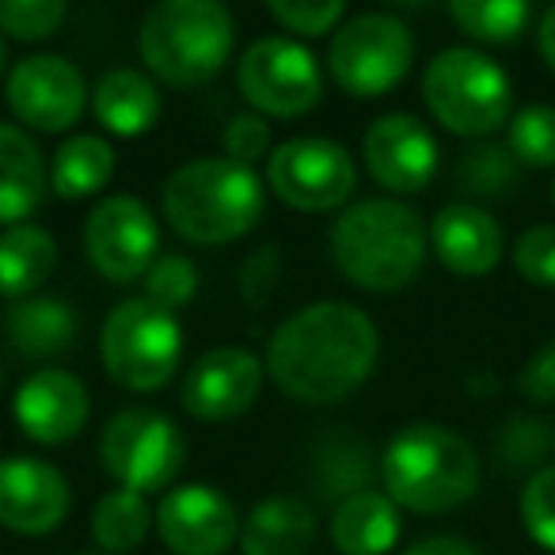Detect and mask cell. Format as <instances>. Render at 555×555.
<instances>
[{
	"label": "cell",
	"mask_w": 555,
	"mask_h": 555,
	"mask_svg": "<svg viewBox=\"0 0 555 555\" xmlns=\"http://www.w3.org/2000/svg\"><path fill=\"white\" fill-rule=\"evenodd\" d=\"M92 111L107 133L118 138H141L160 118V92L141 69H111L95 85Z\"/></svg>",
	"instance_id": "23"
},
{
	"label": "cell",
	"mask_w": 555,
	"mask_h": 555,
	"mask_svg": "<svg viewBox=\"0 0 555 555\" xmlns=\"http://www.w3.org/2000/svg\"><path fill=\"white\" fill-rule=\"evenodd\" d=\"M411 62H415L411 27L388 12H362L347 20L332 35V50H327V69L335 85L354 100H377L392 92L411 73Z\"/></svg>",
	"instance_id": "8"
},
{
	"label": "cell",
	"mask_w": 555,
	"mask_h": 555,
	"mask_svg": "<svg viewBox=\"0 0 555 555\" xmlns=\"http://www.w3.org/2000/svg\"><path fill=\"white\" fill-rule=\"evenodd\" d=\"M521 525L544 552L555 555V464L532 472L529 483L521 487Z\"/></svg>",
	"instance_id": "36"
},
{
	"label": "cell",
	"mask_w": 555,
	"mask_h": 555,
	"mask_svg": "<svg viewBox=\"0 0 555 555\" xmlns=\"http://www.w3.org/2000/svg\"><path fill=\"white\" fill-rule=\"evenodd\" d=\"M194 294H198V267H194L186 255H160V259L149 267L145 301H153L156 309L176 317L179 309H186V305L194 301Z\"/></svg>",
	"instance_id": "33"
},
{
	"label": "cell",
	"mask_w": 555,
	"mask_h": 555,
	"mask_svg": "<svg viewBox=\"0 0 555 555\" xmlns=\"http://www.w3.org/2000/svg\"><path fill=\"white\" fill-rule=\"evenodd\" d=\"M267 183L286 206L301 214H327L350 202L358 164L339 141L294 138L267 156Z\"/></svg>",
	"instance_id": "11"
},
{
	"label": "cell",
	"mask_w": 555,
	"mask_h": 555,
	"mask_svg": "<svg viewBox=\"0 0 555 555\" xmlns=\"http://www.w3.org/2000/svg\"><path fill=\"white\" fill-rule=\"evenodd\" d=\"M502 224L472 202L441 206L430 221V247L456 278H487L502 259Z\"/></svg>",
	"instance_id": "19"
},
{
	"label": "cell",
	"mask_w": 555,
	"mask_h": 555,
	"mask_svg": "<svg viewBox=\"0 0 555 555\" xmlns=\"http://www.w3.org/2000/svg\"><path fill=\"white\" fill-rule=\"evenodd\" d=\"M400 532V506L385 491H362L332 514V544L343 555H388Z\"/></svg>",
	"instance_id": "22"
},
{
	"label": "cell",
	"mask_w": 555,
	"mask_h": 555,
	"mask_svg": "<svg viewBox=\"0 0 555 555\" xmlns=\"http://www.w3.org/2000/svg\"><path fill=\"white\" fill-rule=\"evenodd\" d=\"M156 525V514L149 509V499L138 491L115 487L92 509V537L107 555H126L141 547L149 529Z\"/></svg>",
	"instance_id": "28"
},
{
	"label": "cell",
	"mask_w": 555,
	"mask_h": 555,
	"mask_svg": "<svg viewBox=\"0 0 555 555\" xmlns=\"http://www.w3.org/2000/svg\"><path fill=\"white\" fill-rule=\"evenodd\" d=\"M164 217L186 244L221 247L247 236L262 221L267 191L247 164L202 156L176 168L164 183Z\"/></svg>",
	"instance_id": "3"
},
{
	"label": "cell",
	"mask_w": 555,
	"mask_h": 555,
	"mask_svg": "<svg viewBox=\"0 0 555 555\" xmlns=\"http://www.w3.org/2000/svg\"><path fill=\"white\" fill-rule=\"evenodd\" d=\"M186 441L179 426L164 411L126 408L111 415L100 438V461L118 487L138 494H153L176 483L183 468Z\"/></svg>",
	"instance_id": "9"
},
{
	"label": "cell",
	"mask_w": 555,
	"mask_h": 555,
	"mask_svg": "<svg viewBox=\"0 0 555 555\" xmlns=\"http://www.w3.org/2000/svg\"><path fill=\"white\" fill-rule=\"evenodd\" d=\"M4 95H9L12 115L39 133L73 130L88 107L85 73L62 54H35L16 62Z\"/></svg>",
	"instance_id": "13"
},
{
	"label": "cell",
	"mask_w": 555,
	"mask_h": 555,
	"mask_svg": "<svg viewBox=\"0 0 555 555\" xmlns=\"http://www.w3.org/2000/svg\"><path fill=\"white\" fill-rule=\"evenodd\" d=\"M537 47H540V57L547 62V69L555 73V4L540 16L537 24Z\"/></svg>",
	"instance_id": "42"
},
{
	"label": "cell",
	"mask_w": 555,
	"mask_h": 555,
	"mask_svg": "<svg viewBox=\"0 0 555 555\" xmlns=\"http://www.w3.org/2000/svg\"><path fill=\"white\" fill-rule=\"evenodd\" d=\"M236 24L217 0H160L145 12L138 54L153 77L176 88H198L224 69Z\"/></svg>",
	"instance_id": "5"
},
{
	"label": "cell",
	"mask_w": 555,
	"mask_h": 555,
	"mask_svg": "<svg viewBox=\"0 0 555 555\" xmlns=\"http://www.w3.org/2000/svg\"><path fill=\"white\" fill-rule=\"evenodd\" d=\"M423 100L449 133L468 141H483L509 126V107H514L506 69L468 47L441 50L426 65Z\"/></svg>",
	"instance_id": "6"
},
{
	"label": "cell",
	"mask_w": 555,
	"mask_h": 555,
	"mask_svg": "<svg viewBox=\"0 0 555 555\" xmlns=\"http://www.w3.org/2000/svg\"><path fill=\"white\" fill-rule=\"evenodd\" d=\"M0 385H4V370H0Z\"/></svg>",
	"instance_id": "45"
},
{
	"label": "cell",
	"mask_w": 555,
	"mask_h": 555,
	"mask_svg": "<svg viewBox=\"0 0 555 555\" xmlns=\"http://www.w3.org/2000/svg\"><path fill=\"white\" fill-rule=\"evenodd\" d=\"M514 267L532 286L555 289V224H532L517 236Z\"/></svg>",
	"instance_id": "37"
},
{
	"label": "cell",
	"mask_w": 555,
	"mask_h": 555,
	"mask_svg": "<svg viewBox=\"0 0 555 555\" xmlns=\"http://www.w3.org/2000/svg\"><path fill=\"white\" fill-rule=\"evenodd\" d=\"M69 479L39 456L0 461V525L20 537H47L69 517Z\"/></svg>",
	"instance_id": "16"
},
{
	"label": "cell",
	"mask_w": 555,
	"mask_h": 555,
	"mask_svg": "<svg viewBox=\"0 0 555 555\" xmlns=\"http://www.w3.org/2000/svg\"><path fill=\"white\" fill-rule=\"evenodd\" d=\"M403 555H479V552L461 537H430V540H418Z\"/></svg>",
	"instance_id": "41"
},
{
	"label": "cell",
	"mask_w": 555,
	"mask_h": 555,
	"mask_svg": "<svg viewBox=\"0 0 555 555\" xmlns=\"http://www.w3.org/2000/svg\"><path fill=\"white\" fill-rule=\"evenodd\" d=\"M377 354V324L358 305L317 301L278 324L262 365L289 400L339 403L370 380Z\"/></svg>",
	"instance_id": "1"
},
{
	"label": "cell",
	"mask_w": 555,
	"mask_h": 555,
	"mask_svg": "<svg viewBox=\"0 0 555 555\" xmlns=\"http://www.w3.org/2000/svg\"><path fill=\"white\" fill-rule=\"evenodd\" d=\"M506 149L521 168H555V107L532 103L509 118Z\"/></svg>",
	"instance_id": "32"
},
{
	"label": "cell",
	"mask_w": 555,
	"mask_h": 555,
	"mask_svg": "<svg viewBox=\"0 0 555 555\" xmlns=\"http://www.w3.org/2000/svg\"><path fill=\"white\" fill-rule=\"evenodd\" d=\"M380 483L400 509L449 514L479 487V453L441 423H411L380 453Z\"/></svg>",
	"instance_id": "4"
},
{
	"label": "cell",
	"mask_w": 555,
	"mask_h": 555,
	"mask_svg": "<svg viewBox=\"0 0 555 555\" xmlns=\"http://www.w3.org/2000/svg\"><path fill=\"white\" fill-rule=\"evenodd\" d=\"M156 532L176 555H224L240 537V517L217 487L183 483L156 506Z\"/></svg>",
	"instance_id": "15"
},
{
	"label": "cell",
	"mask_w": 555,
	"mask_h": 555,
	"mask_svg": "<svg viewBox=\"0 0 555 555\" xmlns=\"http://www.w3.org/2000/svg\"><path fill=\"white\" fill-rule=\"evenodd\" d=\"M552 206H555V179H552Z\"/></svg>",
	"instance_id": "44"
},
{
	"label": "cell",
	"mask_w": 555,
	"mask_h": 555,
	"mask_svg": "<svg viewBox=\"0 0 555 555\" xmlns=\"http://www.w3.org/2000/svg\"><path fill=\"white\" fill-rule=\"evenodd\" d=\"M278 282V247H262L251 259L244 262V274H240V294L251 305H262L270 294H274Z\"/></svg>",
	"instance_id": "40"
},
{
	"label": "cell",
	"mask_w": 555,
	"mask_h": 555,
	"mask_svg": "<svg viewBox=\"0 0 555 555\" xmlns=\"http://www.w3.org/2000/svg\"><path fill=\"white\" fill-rule=\"evenodd\" d=\"M100 358L107 377L126 392H156L179 370L183 327L171 312L145 297L122 301L107 312L100 332Z\"/></svg>",
	"instance_id": "7"
},
{
	"label": "cell",
	"mask_w": 555,
	"mask_h": 555,
	"mask_svg": "<svg viewBox=\"0 0 555 555\" xmlns=\"http://www.w3.org/2000/svg\"><path fill=\"white\" fill-rule=\"evenodd\" d=\"M365 168L373 183L392 194H418L430 186L438 171V141L408 111L385 115L365 130L362 141Z\"/></svg>",
	"instance_id": "17"
},
{
	"label": "cell",
	"mask_w": 555,
	"mask_h": 555,
	"mask_svg": "<svg viewBox=\"0 0 555 555\" xmlns=\"http://www.w3.org/2000/svg\"><path fill=\"white\" fill-rule=\"evenodd\" d=\"M449 20L461 27L468 39L487 42V47H506L525 35L532 24V4L525 0H453Z\"/></svg>",
	"instance_id": "29"
},
{
	"label": "cell",
	"mask_w": 555,
	"mask_h": 555,
	"mask_svg": "<svg viewBox=\"0 0 555 555\" xmlns=\"http://www.w3.org/2000/svg\"><path fill=\"white\" fill-rule=\"evenodd\" d=\"M517 388H521V396L532 403H555V339H547L544 347L521 365Z\"/></svg>",
	"instance_id": "39"
},
{
	"label": "cell",
	"mask_w": 555,
	"mask_h": 555,
	"mask_svg": "<svg viewBox=\"0 0 555 555\" xmlns=\"http://www.w3.org/2000/svg\"><path fill=\"white\" fill-rule=\"evenodd\" d=\"M50 186V171L39 141L12 122H0V224H27V217L42 206Z\"/></svg>",
	"instance_id": "20"
},
{
	"label": "cell",
	"mask_w": 555,
	"mask_h": 555,
	"mask_svg": "<svg viewBox=\"0 0 555 555\" xmlns=\"http://www.w3.org/2000/svg\"><path fill=\"white\" fill-rule=\"evenodd\" d=\"M236 88L255 115L297 118L309 115L324 95V73L309 47L286 35H270L244 50L236 69Z\"/></svg>",
	"instance_id": "10"
},
{
	"label": "cell",
	"mask_w": 555,
	"mask_h": 555,
	"mask_svg": "<svg viewBox=\"0 0 555 555\" xmlns=\"http://www.w3.org/2000/svg\"><path fill=\"white\" fill-rule=\"evenodd\" d=\"M521 164L499 141H476L456 160V186L472 198H506L517 186Z\"/></svg>",
	"instance_id": "30"
},
{
	"label": "cell",
	"mask_w": 555,
	"mask_h": 555,
	"mask_svg": "<svg viewBox=\"0 0 555 555\" xmlns=\"http://www.w3.org/2000/svg\"><path fill=\"white\" fill-rule=\"evenodd\" d=\"M9 339L24 358H62L77 343V312L62 297H27L9 309Z\"/></svg>",
	"instance_id": "24"
},
{
	"label": "cell",
	"mask_w": 555,
	"mask_h": 555,
	"mask_svg": "<svg viewBox=\"0 0 555 555\" xmlns=\"http://www.w3.org/2000/svg\"><path fill=\"white\" fill-rule=\"evenodd\" d=\"M4 62H9V50H4V39H0V73H4Z\"/></svg>",
	"instance_id": "43"
},
{
	"label": "cell",
	"mask_w": 555,
	"mask_h": 555,
	"mask_svg": "<svg viewBox=\"0 0 555 555\" xmlns=\"http://www.w3.org/2000/svg\"><path fill=\"white\" fill-rule=\"evenodd\" d=\"M57 244L42 224H16L0 236V297L27 301L54 274Z\"/></svg>",
	"instance_id": "26"
},
{
	"label": "cell",
	"mask_w": 555,
	"mask_h": 555,
	"mask_svg": "<svg viewBox=\"0 0 555 555\" xmlns=\"http://www.w3.org/2000/svg\"><path fill=\"white\" fill-rule=\"evenodd\" d=\"M555 449L552 423H544L540 415H514L506 418L502 434L494 438V456L502 468L509 472H540L547 468V453Z\"/></svg>",
	"instance_id": "31"
},
{
	"label": "cell",
	"mask_w": 555,
	"mask_h": 555,
	"mask_svg": "<svg viewBox=\"0 0 555 555\" xmlns=\"http://www.w3.org/2000/svg\"><path fill=\"white\" fill-rule=\"evenodd\" d=\"M426 232L423 217L396 198H365L343 209L332 224V262L350 286L365 294H392L423 274Z\"/></svg>",
	"instance_id": "2"
},
{
	"label": "cell",
	"mask_w": 555,
	"mask_h": 555,
	"mask_svg": "<svg viewBox=\"0 0 555 555\" xmlns=\"http://www.w3.org/2000/svg\"><path fill=\"white\" fill-rule=\"evenodd\" d=\"M115 176V149L107 138L95 133H77L65 145H57L54 160H50V186L57 198L80 202L100 194Z\"/></svg>",
	"instance_id": "27"
},
{
	"label": "cell",
	"mask_w": 555,
	"mask_h": 555,
	"mask_svg": "<svg viewBox=\"0 0 555 555\" xmlns=\"http://www.w3.org/2000/svg\"><path fill=\"white\" fill-rule=\"evenodd\" d=\"M221 145H224V153H229V160L247 164V168H251L255 160L270 156V122L262 115H255V111L236 115L229 126H224Z\"/></svg>",
	"instance_id": "38"
},
{
	"label": "cell",
	"mask_w": 555,
	"mask_h": 555,
	"mask_svg": "<svg viewBox=\"0 0 555 555\" xmlns=\"http://www.w3.org/2000/svg\"><path fill=\"white\" fill-rule=\"evenodd\" d=\"M317 540V514L297 494H270L240 529V552L244 555H305Z\"/></svg>",
	"instance_id": "21"
},
{
	"label": "cell",
	"mask_w": 555,
	"mask_h": 555,
	"mask_svg": "<svg viewBox=\"0 0 555 555\" xmlns=\"http://www.w3.org/2000/svg\"><path fill=\"white\" fill-rule=\"evenodd\" d=\"M270 20L305 39H320L327 31H339L347 4L343 0H267Z\"/></svg>",
	"instance_id": "35"
},
{
	"label": "cell",
	"mask_w": 555,
	"mask_h": 555,
	"mask_svg": "<svg viewBox=\"0 0 555 555\" xmlns=\"http://www.w3.org/2000/svg\"><path fill=\"white\" fill-rule=\"evenodd\" d=\"M65 24L62 0H0V31L20 42H42Z\"/></svg>",
	"instance_id": "34"
},
{
	"label": "cell",
	"mask_w": 555,
	"mask_h": 555,
	"mask_svg": "<svg viewBox=\"0 0 555 555\" xmlns=\"http://www.w3.org/2000/svg\"><path fill=\"white\" fill-rule=\"evenodd\" d=\"M262 377H267V365L251 350L217 347L191 365L179 400H183L186 415L202 418V423H229L259 400Z\"/></svg>",
	"instance_id": "14"
},
{
	"label": "cell",
	"mask_w": 555,
	"mask_h": 555,
	"mask_svg": "<svg viewBox=\"0 0 555 555\" xmlns=\"http://www.w3.org/2000/svg\"><path fill=\"white\" fill-rule=\"evenodd\" d=\"M160 247L153 209L133 194H111L85 221V255L115 286H130L149 274Z\"/></svg>",
	"instance_id": "12"
},
{
	"label": "cell",
	"mask_w": 555,
	"mask_h": 555,
	"mask_svg": "<svg viewBox=\"0 0 555 555\" xmlns=\"http://www.w3.org/2000/svg\"><path fill=\"white\" fill-rule=\"evenodd\" d=\"M20 430L39 446H65L88 426L92 400L80 377L69 370H39L16 388L12 400Z\"/></svg>",
	"instance_id": "18"
},
{
	"label": "cell",
	"mask_w": 555,
	"mask_h": 555,
	"mask_svg": "<svg viewBox=\"0 0 555 555\" xmlns=\"http://www.w3.org/2000/svg\"><path fill=\"white\" fill-rule=\"evenodd\" d=\"M88 555H107V552H88Z\"/></svg>",
	"instance_id": "46"
},
{
	"label": "cell",
	"mask_w": 555,
	"mask_h": 555,
	"mask_svg": "<svg viewBox=\"0 0 555 555\" xmlns=\"http://www.w3.org/2000/svg\"><path fill=\"white\" fill-rule=\"evenodd\" d=\"M312 479L327 502H347L362 491H373V479H380V461L373 456L370 441L358 434H327L317 446Z\"/></svg>",
	"instance_id": "25"
}]
</instances>
